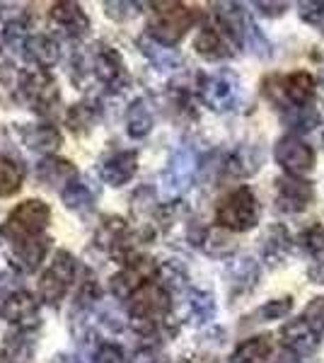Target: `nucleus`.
Here are the masks:
<instances>
[{
	"label": "nucleus",
	"mask_w": 324,
	"mask_h": 363,
	"mask_svg": "<svg viewBox=\"0 0 324 363\" xmlns=\"http://www.w3.org/2000/svg\"><path fill=\"white\" fill-rule=\"evenodd\" d=\"M128 318H131V325L138 332H152L160 322L169 315V291L164 289L157 281H150L148 286L133 294L128 298Z\"/></svg>",
	"instance_id": "1"
},
{
	"label": "nucleus",
	"mask_w": 324,
	"mask_h": 363,
	"mask_svg": "<svg viewBox=\"0 0 324 363\" xmlns=\"http://www.w3.org/2000/svg\"><path fill=\"white\" fill-rule=\"evenodd\" d=\"M259 213H262V208H259L255 191L250 186H240V189L230 191L228 196L220 199L216 208V220L225 230L245 233L259 223Z\"/></svg>",
	"instance_id": "2"
},
{
	"label": "nucleus",
	"mask_w": 324,
	"mask_h": 363,
	"mask_svg": "<svg viewBox=\"0 0 324 363\" xmlns=\"http://www.w3.org/2000/svg\"><path fill=\"white\" fill-rule=\"evenodd\" d=\"M152 8L155 10H152L148 25V37L164 46H174L177 42H181V37L196 22V13L181 3H155Z\"/></svg>",
	"instance_id": "3"
},
{
	"label": "nucleus",
	"mask_w": 324,
	"mask_h": 363,
	"mask_svg": "<svg viewBox=\"0 0 324 363\" xmlns=\"http://www.w3.org/2000/svg\"><path fill=\"white\" fill-rule=\"evenodd\" d=\"M51 220V208L41 199H27L8 216L3 225V235L10 242H25V240L39 238Z\"/></svg>",
	"instance_id": "4"
},
{
	"label": "nucleus",
	"mask_w": 324,
	"mask_h": 363,
	"mask_svg": "<svg viewBox=\"0 0 324 363\" xmlns=\"http://www.w3.org/2000/svg\"><path fill=\"white\" fill-rule=\"evenodd\" d=\"M17 97L27 109L46 114L58 104V85L46 70H25L17 78Z\"/></svg>",
	"instance_id": "5"
},
{
	"label": "nucleus",
	"mask_w": 324,
	"mask_h": 363,
	"mask_svg": "<svg viewBox=\"0 0 324 363\" xmlns=\"http://www.w3.org/2000/svg\"><path fill=\"white\" fill-rule=\"evenodd\" d=\"M75 272H78V262L75 257L66 250H58L51 259V264L46 267V272L41 274L39 281V296L49 306H58L70 289V284L75 281Z\"/></svg>",
	"instance_id": "6"
},
{
	"label": "nucleus",
	"mask_w": 324,
	"mask_h": 363,
	"mask_svg": "<svg viewBox=\"0 0 324 363\" xmlns=\"http://www.w3.org/2000/svg\"><path fill=\"white\" fill-rule=\"evenodd\" d=\"M201 102L211 112H230L240 102V80L233 70H218V73L203 75L199 83Z\"/></svg>",
	"instance_id": "7"
},
{
	"label": "nucleus",
	"mask_w": 324,
	"mask_h": 363,
	"mask_svg": "<svg viewBox=\"0 0 324 363\" xmlns=\"http://www.w3.org/2000/svg\"><path fill=\"white\" fill-rule=\"evenodd\" d=\"M238 39L230 32V27L218 17L216 22H208V25L201 27V32L194 39V49L196 54L206 58V61H223V58L235 56V49H238Z\"/></svg>",
	"instance_id": "8"
},
{
	"label": "nucleus",
	"mask_w": 324,
	"mask_h": 363,
	"mask_svg": "<svg viewBox=\"0 0 324 363\" xmlns=\"http://www.w3.org/2000/svg\"><path fill=\"white\" fill-rule=\"evenodd\" d=\"M199 167V157L189 148V145H181L177 148L172 157H169L167 167L162 172V191L164 196H179L194 184Z\"/></svg>",
	"instance_id": "9"
},
{
	"label": "nucleus",
	"mask_w": 324,
	"mask_h": 363,
	"mask_svg": "<svg viewBox=\"0 0 324 363\" xmlns=\"http://www.w3.org/2000/svg\"><path fill=\"white\" fill-rule=\"evenodd\" d=\"M90 56H92V70H95L99 83L109 87L111 92L128 90L131 75H128L126 66H123V58L119 56V51L111 49L107 44H99L95 46V51Z\"/></svg>",
	"instance_id": "10"
},
{
	"label": "nucleus",
	"mask_w": 324,
	"mask_h": 363,
	"mask_svg": "<svg viewBox=\"0 0 324 363\" xmlns=\"http://www.w3.org/2000/svg\"><path fill=\"white\" fill-rule=\"evenodd\" d=\"M157 274H160V267L152 259H148V257H133V259L123 267V272H119L111 279V294L126 301V298H131L133 294H138L143 286H148L150 281H155Z\"/></svg>",
	"instance_id": "11"
},
{
	"label": "nucleus",
	"mask_w": 324,
	"mask_h": 363,
	"mask_svg": "<svg viewBox=\"0 0 324 363\" xmlns=\"http://www.w3.org/2000/svg\"><path fill=\"white\" fill-rule=\"evenodd\" d=\"M274 155H276V162H279L291 177H303V174L312 172V167H315V150H312L303 138H298L296 133H288V136L279 138Z\"/></svg>",
	"instance_id": "12"
},
{
	"label": "nucleus",
	"mask_w": 324,
	"mask_h": 363,
	"mask_svg": "<svg viewBox=\"0 0 324 363\" xmlns=\"http://www.w3.org/2000/svg\"><path fill=\"white\" fill-rule=\"evenodd\" d=\"M0 318L20 330H34L39 327V303L27 291H13L0 303Z\"/></svg>",
	"instance_id": "13"
},
{
	"label": "nucleus",
	"mask_w": 324,
	"mask_h": 363,
	"mask_svg": "<svg viewBox=\"0 0 324 363\" xmlns=\"http://www.w3.org/2000/svg\"><path fill=\"white\" fill-rule=\"evenodd\" d=\"M315 199V189L310 182L300 177H281L276 179V206L284 213H300L308 208Z\"/></svg>",
	"instance_id": "14"
},
{
	"label": "nucleus",
	"mask_w": 324,
	"mask_h": 363,
	"mask_svg": "<svg viewBox=\"0 0 324 363\" xmlns=\"http://www.w3.org/2000/svg\"><path fill=\"white\" fill-rule=\"evenodd\" d=\"M320 339L322 335L305 318L288 320L284 330H281V344L286 347V351H293L296 356L315 354L317 347H320Z\"/></svg>",
	"instance_id": "15"
},
{
	"label": "nucleus",
	"mask_w": 324,
	"mask_h": 363,
	"mask_svg": "<svg viewBox=\"0 0 324 363\" xmlns=\"http://www.w3.org/2000/svg\"><path fill=\"white\" fill-rule=\"evenodd\" d=\"M138 172V153L135 150H119L99 162V177L109 186L128 184Z\"/></svg>",
	"instance_id": "16"
},
{
	"label": "nucleus",
	"mask_w": 324,
	"mask_h": 363,
	"mask_svg": "<svg viewBox=\"0 0 324 363\" xmlns=\"http://www.w3.org/2000/svg\"><path fill=\"white\" fill-rule=\"evenodd\" d=\"M49 17L66 37H85L90 29V17L85 15V10L78 3H56Z\"/></svg>",
	"instance_id": "17"
},
{
	"label": "nucleus",
	"mask_w": 324,
	"mask_h": 363,
	"mask_svg": "<svg viewBox=\"0 0 324 363\" xmlns=\"http://www.w3.org/2000/svg\"><path fill=\"white\" fill-rule=\"evenodd\" d=\"M259 281V264L252 257H240V259L230 262L228 267V284H230V294L233 296H242L250 294Z\"/></svg>",
	"instance_id": "18"
},
{
	"label": "nucleus",
	"mask_w": 324,
	"mask_h": 363,
	"mask_svg": "<svg viewBox=\"0 0 324 363\" xmlns=\"http://www.w3.org/2000/svg\"><path fill=\"white\" fill-rule=\"evenodd\" d=\"M293 247V240L288 235V230L281 223H274L267 228L262 238V257L269 267H276L288 257V252Z\"/></svg>",
	"instance_id": "19"
},
{
	"label": "nucleus",
	"mask_w": 324,
	"mask_h": 363,
	"mask_svg": "<svg viewBox=\"0 0 324 363\" xmlns=\"http://www.w3.org/2000/svg\"><path fill=\"white\" fill-rule=\"evenodd\" d=\"M22 143L29 150H37V153H54L61 145V131L49 124H27L20 128Z\"/></svg>",
	"instance_id": "20"
},
{
	"label": "nucleus",
	"mask_w": 324,
	"mask_h": 363,
	"mask_svg": "<svg viewBox=\"0 0 324 363\" xmlns=\"http://www.w3.org/2000/svg\"><path fill=\"white\" fill-rule=\"evenodd\" d=\"M75 177V167L70 160H63V157H44L37 165V179L44 186H68Z\"/></svg>",
	"instance_id": "21"
},
{
	"label": "nucleus",
	"mask_w": 324,
	"mask_h": 363,
	"mask_svg": "<svg viewBox=\"0 0 324 363\" xmlns=\"http://www.w3.org/2000/svg\"><path fill=\"white\" fill-rule=\"evenodd\" d=\"M25 58L44 70L56 66L58 58H61V49H58L56 39L46 37V34H34L25 42Z\"/></svg>",
	"instance_id": "22"
},
{
	"label": "nucleus",
	"mask_w": 324,
	"mask_h": 363,
	"mask_svg": "<svg viewBox=\"0 0 324 363\" xmlns=\"http://www.w3.org/2000/svg\"><path fill=\"white\" fill-rule=\"evenodd\" d=\"M51 247V240L49 238H32L25 240V242H17L13 247V259L15 264L22 269V272L32 274L34 269H39V264L44 262L46 252Z\"/></svg>",
	"instance_id": "23"
},
{
	"label": "nucleus",
	"mask_w": 324,
	"mask_h": 363,
	"mask_svg": "<svg viewBox=\"0 0 324 363\" xmlns=\"http://www.w3.org/2000/svg\"><path fill=\"white\" fill-rule=\"evenodd\" d=\"M281 92H284L293 107H308L312 102V97H315V80H312V75L305 73V70H296V73H291L284 80Z\"/></svg>",
	"instance_id": "24"
},
{
	"label": "nucleus",
	"mask_w": 324,
	"mask_h": 363,
	"mask_svg": "<svg viewBox=\"0 0 324 363\" xmlns=\"http://www.w3.org/2000/svg\"><path fill=\"white\" fill-rule=\"evenodd\" d=\"M152 131V109L150 102L143 97L133 99L126 109V133L131 138H145Z\"/></svg>",
	"instance_id": "25"
},
{
	"label": "nucleus",
	"mask_w": 324,
	"mask_h": 363,
	"mask_svg": "<svg viewBox=\"0 0 324 363\" xmlns=\"http://www.w3.org/2000/svg\"><path fill=\"white\" fill-rule=\"evenodd\" d=\"M262 160H264V155L257 145H240V148L228 157L225 169L233 177H252V174L262 167Z\"/></svg>",
	"instance_id": "26"
},
{
	"label": "nucleus",
	"mask_w": 324,
	"mask_h": 363,
	"mask_svg": "<svg viewBox=\"0 0 324 363\" xmlns=\"http://www.w3.org/2000/svg\"><path fill=\"white\" fill-rule=\"evenodd\" d=\"M138 46H140V51H143V56L148 58V61L155 68H160V70H174V68H179L181 58L172 49V46H164L160 42H155V39L148 37V34L138 39Z\"/></svg>",
	"instance_id": "27"
},
{
	"label": "nucleus",
	"mask_w": 324,
	"mask_h": 363,
	"mask_svg": "<svg viewBox=\"0 0 324 363\" xmlns=\"http://www.w3.org/2000/svg\"><path fill=\"white\" fill-rule=\"evenodd\" d=\"M27 169L20 160L3 155L0 157V196H13L25 184Z\"/></svg>",
	"instance_id": "28"
},
{
	"label": "nucleus",
	"mask_w": 324,
	"mask_h": 363,
	"mask_svg": "<svg viewBox=\"0 0 324 363\" xmlns=\"http://www.w3.org/2000/svg\"><path fill=\"white\" fill-rule=\"evenodd\" d=\"M271 354V337H252L245 339L230 356V363H264Z\"/></svg>",
	"instance_id": "29"
},
{
	"label": "nucleus",
	"mask_w": 324,
	"mask_h": 363,
	"mask_svg": "<svg viewBox=\"0 0 324 363\" xmlns=\"http://www.w3.org/2000/svg\"><path fill=\"white\" fill-rule=\"evenodd\" d=\"M95 242L99 247H107L116 255V250L123 247V242H126V220L116 218V216L102 220V225H99L95 235Z\"/></svg>",
	"instance_id": "30"
},
{
	"label": "nucleus",
	"mask_w": 324,
	"mask_h": 363,
	"mask_svg": "<svg viewBox=\"0 0 324 363\" xmlns=\"http://www.w3.org/2000/svg\"><path fill=\"white\" fill-rule=\"evenodd\" d=\"M61 201H63V206L70 211H90L92 203H95V191H92L85 182L73 179L68 186L61 189Z\"/></svg>",
	"instance_id": "31"
},
{
	"label": "nucleus",
	"mask_w": 324,
	"mask_h": 363,
	"mask_svg": "<svg viewBox=\"0 0 324 363\" xmlns=\"http://www.w3.org/2000/svg\"><path fill=\"white\" fill-rule=\"evenodd\" d=\"M189 315L194 325H208L216 315V301L206 291H189Z\"/></svg>",
	"instance_id": "32"
},
{
	"label": "nucleus",
	"mask_w": 324,
	"mask_h": 363,
	"mask_svg": "<svg viewBox=\"0 0 324 363\" xmlns=\"http://www.w3.org/2000/svg\"><path fill=\"white\" fill-rule=\"evenodd\" d=\"M201 247L206 255L211 257H225V255H233L235 252V240L228 235L225 228H211V230H206V235L201 240Z\"/></svg>",
	"instance_id": "33"
},
{
	"label": "nucleus",
	"mask_w": 324,
	"mask_h": 363,
	"mask_svg": "<svg viewBox=\"0 0 324 363\" xmlns=\"http://www.w3.org/2000/svg\"><path fill=\"white\" fill-rule=\"evenodd\" d=\"M284 119L288 128H293V131H312L315 126H320L322 116L312 107H293L291 112H286Z\"/></svg>",
	"instance_id": "34"
},
{
	"label": "nucleus",
	"mask_w": 324,
	"mask_h": 363,
	"mask_svg": "<svg viewBox=\"0 0 324 363\" xmlns=\"http://www.w3.org/2000/svg\"><path fill=\"white\" fill-rule=\"evenodd\" d=\"M92 121H95V109L90 104H73L66 114V124L73 133L90 131Z\"/></svg>",
	"instance_id": "35"
},
{
	"label": "nucleus",
	"mask_w": 324,
	"mask_h": 363,
	"mask_svg": "<svg viewBox=\"0 0 324 363\" xmlns=\"http://www.w3.org/2000/svg\"><path fill=\"white\" fill-rule=\"evenodd\" d=\"M293 310V301L291 298H276V301H269L264 308H259L255 313L257 322H271V320H284L288 313Z\"/></svg>",
	"instance_id": "36"
},
{
	"label": "nucleus",
	"mask_w": 324,
	"mask_h": 363,
	"mask_svg": "<svg viewBox=\"0 0 324 363\" xmlns=\"http://www.w3.org/2000/svg\"><path fill=\"white\" fill-rule=\"evenodd\" d=\"M298 242H300V247H303L305 252H312V257H315L317 252L324 250V228L320 223L308 225L298 235Z\"/></svg>",
	"instance_id": "37"
},
{
	"label": "nucleus",
	"mask_w": 324,
	"mask_h": 363,
	"mask_svg": "<svg viewBox=\"0 0 324 363\" xmlns=\"http://www.w3.org/2000/svg\"><path fill=\"white\" fill-rule=\"evenodd\" d=\"M5 349H8L10 361L29 363V359H32V351H34V344L27 342V337H10L8 342H5Z\"/></svg>",
	"instance_id": "38"
},
{
	"label": "nucleus",
	"mask_w": 324,
	"mask_h": 363,
	"mask_svg": "<svg viewBox=\"0 0 324 363\" xmlns=\"http://www.w3.org/2000/svg\"><path fill=\"white\" fill-rule=\"evenodd\" d=\"M303 318L308 320L310 325L320 332V335H324V296L312 298V301L308 303V308H305Z\"/></svg>",
	"instance_id": "39"
},
{
	"label": "nucleus",
	"mask_w": 324,
	"mask_h": 363,
	"mask_svg": "<svg viewBox=\"0 0 324 363\" xmlns=\"http://www.w3.org/2000/svg\"><path fill=\"white\" fill-rule=\"evenodd\" d=\"M92 363H126V356H123V349L116 347V344H102L95 351Z\"/></svg>",
	"instance_id": "40"
},
{
	"label": "nucleus",
	"mask_w": 324,
	"mask_h": 363,
	"mask_svg": "<svg viewBox=\"0 0 324 363\" xmlns=\"http://www.w3.org/2000/svg\"><path fill=\"white\" fill-rule=\"evenodd\" d=\"M133 8H138V5H135V3H114V0L104 3V13H107L111 20H116V22L133 17L135 13H138V10H133Z\"/></svg>",
	"instance_id": "41"
},
{
	"label": "nucleus",
	"mask_w": 324,
	"mask_h": 363,
	"mask_svg": "<svg viewBox=\"0 0 324 363\" xmlns=\"http://www.w3.org/2000/svg\"><path fill=\"white\" fill-rule=\"evenodd\" d=\"M300 17L310 25H322L324 20V3H300Z\"/></svg>",
	"instance_id": "42"
},
{
	"label": "nucleus",
	"mask_w": 324,
	"mask_h": 363,
	"mask_svg": "<svg viewBox=\"0 0 324 363\" xmlns=\"http://www.w3.org/2000/svg\"><path fill=\"white\" fill-rule=\"evenodd\" d=\"M308 279L312 284H324V250L312 257V262L308 267Z\"/></svg>",
	"instance_id": "43"
},
{
	"label": "nucleus",
	"mask_w": 324,
	"mask_h": 363,
	"mask_svg": "<svg viewBox=\"0 0 324 363\" xmlns=\"http://www.w3.org/2000/svg\"><path fill=\"white\" fill-rule=\"evenodd\" d=\"M133 363H164V361H162V356L157 354L155 349H143V351H138V354H135Z\"/></svg>",
	"instance_id": "44"
},
{
	"label": "nucleus",
	"mask_w": 324,
	"mask_h": 363,
	"mask_svg": "<svg viewBox=\"0 0 324 363\" xmlns=\"http://www.w3.org/2000/svg\"><path fill=\"white\" fill-rule=\"evenodd\" d=\"M257 8L262 10L264 15H271V17H274V15H284L288 5H286V3H257Z\"/></svg>",
	"instance_id": "45"
},
{
	"label": "nucleus",
	"mask_w": 324,
	"mask_h": 363,
	"mask_svg": "<svg viewBox=\"0 0 324 363\" xmlns=\"http://www.w3.org/2000/svg\"><path fill=\"white\" fill-rule=\"evenodd\" d=\"M274 363H300V356H296L293 351H284V354H281Z\"/></svg>",
	"instance_id": "46"
},
{
	"label": "nucleus",
	"mask_w": 324,
	"mask_h": 363,
	"mask_svg": "<svg viewBox=\"0 0 324 363\" xmlns=\"http://www.w3.org/2000/svg\"><path fill=\"white\" fill-rule=\"evenodd\" d=\"M56 363H80L78 359H73V356H56Z\"/></svg>",
	"instance_id": "47"
},
{
	"label": "nucleus",
	"mask_w": 324,
	"mask_h": 363,
	"mask_svg": "<svg viewBox=\"0 0 324 363\" xmlns=\"http://www.w3.org/2000/svg\"><path fill=\"white\" fill-rule=\"evenodd\" d=\"M320 83H322V87H324V63H322V68H320Z\"/></svg>",
	"instance_id": "48"
}]
</instances>
